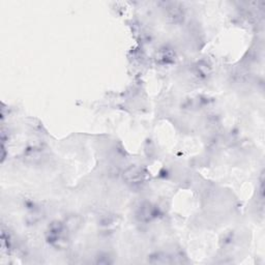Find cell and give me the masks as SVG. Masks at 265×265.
<instances>
[{
    "label": "cell",
    "mask_w": 265,
    "mask_h": 265,
    "mask_svg": "<svg viewBox=\"0 0 265 265\" xmlns=\"http://www.w3.org/2000/svg\"><path fill=\"white\" fill-rule=\"evenodd\" d=\"M195 72L200 78H207L213 73V67L208 61L202 59L195 65Z\"/></svg>",
    "instance_id": "5"
},
{
    "label": "cell",
    "mask_w": 265,
    "mask_h": 265,
    "mask_svg": "<svg viewBox=\"0 0 265 265\" xmlns=\"http://www.w3.org/2000/svg\"><path fill=\"white\" fill-rule=\"evenodd\" d=\"M155 217V208L149 202L141 203L136 211V218L142 223L150 222Z\"/></svg>",
    "instance_id": "1"
},
{
    "label": "cell",
    "mask_w": 265,
    "mask_h": 265,
    "mask_svg": "<svg viewBox=\"0 0 265 265\" xmlns=\"http://www.w3.org/2000/svg\"><path fill=\"white\" fill-rule=\"evenodd\" d=\"M156 57H157V60L160 61L161 64L169 65V64L174 63L175 58H176V54H175V51L173 49L165 47L158 51Z\"/></svg>",
    "instance_id": "4"
},
{
    "label": "cell",
    "mask_w": 265,
    "mask_h": 265,
    "mask_svg": "<svg viewBox=\"0 0 265 265\" xmlns=\"http://www.w3.org/2000/svg\"><path fill=\"white\" fill-rule=\"evenodd\" d=\"M166 17L172 24H180L184 20V12L177 3H169L166 8Z\"/></svg>",
    "instance_id": "2"
},
{
    "label": "cell",
    "mask_w": 265,
    "mask_h": 265,
    "mask_svg": "<svg viewBox=\"0 0 265 265\" xmlns=\"http://www.w3.org/2000/svg\"><path fill=\"white\" fill-rule=\"evenodd\" d=\"M145 178L144 171L139 167H130L123 172V179L129 183H140Z\"/></svg>",
    "instance_id": "3"
}]
</instances>
